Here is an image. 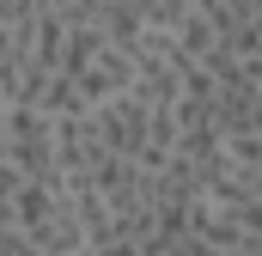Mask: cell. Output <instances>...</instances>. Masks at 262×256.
<instances>
[{
  "mask_svg": "<svg viewBox=\"0 0 262 256\" xmlns=\"http://www.w3.org/2000/svg\"><path fill=\"white\" fill-rule=\"evenodd\" d=\"M0 159H6L25 183H49V177H61V171H55V122H49L43 110H6Z\"/></svg>",
  "mask_w": 262,
  "mask_h": 256,
  "instance_id": "1",
  "label": "cell"
},
{
  "mask_svg": "<svg viewBox=\"0 0 262 256\" xmlns=\"http://www.w3.org/2000/svg\"><path fill=\"white\" fill-rule=\"evenodd\" d=\"M146 122H152V110H146L134 92L92 110V134H98V146H104L110 159H140V146H146Z\"/></svg>",
  "mask_w": 262,
  "mask_h": 256,
  "instance_id": "2",
  "label": "cell"
},
{
  "mask_svg": "<svg viewBox=\"0 0 262 256\" xmlns=\"http://www.w3.org/2000/svg\"><path fill=\"white\" fill-rule=\"evenodd\" d=\"M73 79H79V92H85V98H92V110H98V104L128 98V92H134V55H122V49H110V43H104V49L79 67Z\"/></svg>",
  "mask_w": 262,
  "mask_h": 256,
  "instance_id": "3",
  "label": "cell"
},
{
  "mask_svg": "<svg viewBox=\"0 0 262 256\" xmlns=\"http://www.w3.org/2000/svg\"><path fill=\"white\" fill-rule=\"evenodd\" d=\"M31 250H37V256H92V238H85V226H79L73 195L49 214V226H43V232H31Z\"/></svg>",
  "mask_w": 262,
  "mask_h": 256,
  "instance_id": "4",
  "label": "cell"
},
{
  "mask_svg": "<svg viewBox=\"0 0 262 256\" xmlns=\"http://www.w3.org/2000/svg\"><path fill=\"white\" fill-rule=\"evenodd\" d=\"M18 189H25V177H18V171H12V165L0 159V201L12 207V195H18Z\"/></svg>",
  "mask_w": 262,
  "mask_h": 256,
  "instance_id": "5",
  "label": "cell"
},
{
  "mask_svg": "<svg viewBox=\"0 0 262 256\" xmlns=\"http://www.w3.org/2000/svg\"><path fill=\"white\" fill-rule=\"evenodd\" d=\"M244 189H250V201H262V165H256V171H244Z\"/></svg>",
  "mask_w": 262,
  "mask_h": 256,
  "instance_id": "6",
  "label": "cell"
},
{
  "mask_svg": "<svg viewBox=\"0 0 262 256\" xmlns=\"http://www.w3.org/2000/svg\"><path fill=\"white\" fill-rule=\"evenodd\" d=\"M250 134H256V140H262V92H256V98H250Z\"/></svg>",
  "mask_w": 262,
  "mask_h": 256,
  "instance_id": "7",
  "label": "cell"
}]
</instances>
